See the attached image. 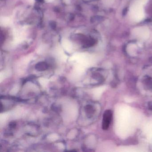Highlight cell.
Here are the masks:
<instances>
[{"label":"cell","instance_id":"obj_1","mask_svg":"<svg viewBox=\"0 0 152 152\" xmlns=\"http://www.w3.org/2000/svg\"><path fill=\"white\" fill-rule=\"evenodd\" d=\"M148 0H133L130 7L129 14L131 19L136 23H139L145 18L144 6Z\"/></svg>","mask_w":152,"mask_h":152},{"label":"cell","instance_id":"obj_2","mask_svg":"<svg viewBox=\"0 0 152 152\" xmlns=\"http://www.w3.org/2000/svg\"><path fill=\"white\" fill-rule=\"evenodd\" d=\"M132 35L136 39L140 40L147 39L149 36L150 31L146 26H141L134 28L132 32Z\"/></svg>","mask_w":152,"mask_h":152},{"label":"cell","instance_id":"obj_3","mask_svg":"<svg viewBox=\"0 0 152 152\" xmlns=\"http://www.w3.org/2000/svg\"><path fill=\"white\" fill-rule=\"evenodd\" d=\"M113 117V113L110 110L105 111L103 114V121H102V129L107 130L109 128L112 121Z\"/></svg>","mask_w":152,"mask_h":152},{"label":"cell","instance_id":"obj_4","mask_svg":"<svg viewBox=\"0 0 152 152\" xmlns=\"http://www.w3.org/2000/svg\"><path fill=\"white\" fill-rule=\"evenodd\" d=\"M48 68V65L45 62H39L35 65V69L39 72L46 71Z\"/></svg>","mask_w":152,"mask_h":152},{"label":"cell","instance_id":"obj_5","mask_svg":"<svg viewBox=\"0 0 152 152\" xmlns=\"http://www.w3.org/2000/svg\"><path fill=\"white\" fill-rule=\"evenodd\" d=\"M85 109V112L88 116H91V115H92L95 112L94 107L91 105H88L86 106Z\"/></svg>","mask_w":152,"mask_h":152},{"label":"cell","instance_id":"obj_6","mask_svg":"<svg viewBox=\"0 0 152 152\" xmlns=\"http://www.w3.org/2000/svg\"><path fill=\"white\" fill-rule=\"evenodd\" d=\"M145 82L147 87L149 88L152 89V79L148 77L145 79Z\"/></svg>","mask_w":152,"mask_h":152},{"label":"cell","instance_id":"obj_7","mask_svg":"<svg viewBox=\"0 0 152 152\" xmlns=\"http://www.w3.org/2000/svg\"><path fill=\"white\" fill-rule=\"evenodd\" d=\"M10 127L11 128H15L16 126V124L15 122H12L9 124Z\"/></svg>","mask_w":152,"mask_h":152},{"label":"cell","instance_id":"obj_8","mask_svg":"<svg viewBox=\"0 0 152 152\" xmlns=\"http://www.w3.org/2000/svg\"><path fill=\"white\" fill-rule=\"evenodd\" d=\"M149 106L150 109H152V103H151V104H150L149 105Z\"/></svg>","mask_w":152,"mask_h":152}]
</instances>
